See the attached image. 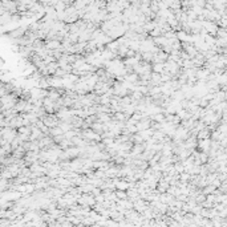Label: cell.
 Here are the masks:
<instances>
[{"instance_id":"cell-4","label":"cell","mask_w":227,"mask_h":227,"mask_svg":"<svg viewBox=\"0 0 227 227\" xmlns=\"http://www.w3.org/2000/svg\"><path fill=\"white\" fill-rule=\"evenodd\" d=\"M116 194H117V197H118V199H126L128 198V191H126V190L116 189Z\"/></svg>"},{"instance_id":"cell-1","label":"cell","mask_w":227,"mask_h":227,"mask_svg":"<svg viewBox=\"0 0 227 227\" xmlns=\"http://www.w3.org/2000/svg\"><path fill=\"white\" fill-rule=\"evenodd\" d=\"M124 77H125V81L130 82V84H138V81H139V75H138V73H136V72L126 73Z\"/></svg>"},{"instance_id":"cell-3","label":"cell","mask_w":227,"mask_h":227,"mask_svg":"<svg viewBox=\"0 0 227 227\" xmlns=\"http://www.w3.org/2000/svg\"><path fill=\"white\" fill-rule=\"evenodd\" d=\"M60 134H64V130L61 129L60 125H57V126H55V128H52V129H50V136H52V137L60 136Z\"/></svg>"},{"instance_id":"cell-2","label":"cell","mask_w":227,"mask_h":227,"mask_svg":"<svg viewBox=\"0 0 227 227\" xmlns=\"http://www.w3.org/2000/svg\"><path fill=\"white\" fill-rule=\"evenodd\" d=\"M153 72L162 75L165 72V63H153Z\"/></svg>"}]
</instances>
